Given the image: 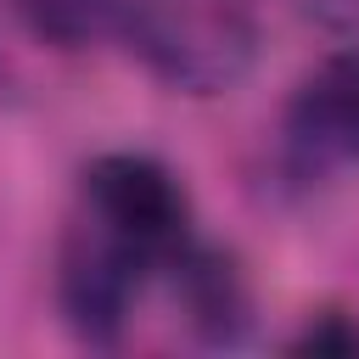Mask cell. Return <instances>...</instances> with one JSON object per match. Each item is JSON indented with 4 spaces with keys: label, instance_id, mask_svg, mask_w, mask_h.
I'll return each mask as SVG.
<instances>
[{
    "label": "cell",
    "instance_id": "8992f818",
    "mask_svg": "<svg viewBox=\"0 0 359 359\" xmlns=\"http://www.w3.org/2000/svg\"><path fill=\"white\" fill-rule=\"evenodd\" d=\"M22 28L50 50H84L118 28V0H11Z\"/></svg>",
    "mask_w": 359,
    "mask_h": 359
},
{
    "label": "cell",
    "instance_id": "6da1fadb",
    "mask_svg": "<svg viewBox=\"0 0 359 359\" xmlns=\"http://www.w3.org/2000/svg\"><path fill=\"white\" fill-rule=\"evenodd\" d=\"M118 34L180 95H224L258 62L252 0H118Z\"/></svg>",
    "mask_w": 359,
    "mask_h": 359
},
{
    "label": "cell",
    "instance_id": "277c9868",
    "mask_svg": "<svg viewBox=\"0 0 359 359\" xmlns=\"http://www.w3.org/2000/svg\"><path fill=\"white\" fill-rule=\"evenodd\" d=\"M168 275H174V297L185 309V325L213 342V348H230L247 337L252 325V292H247V275L236 269L230 252L219 247H202L196 236L168 258Z\"/></svg>",
    "mask_w": 359,
    "mask_h": 359
},
{
    "label": "cell",
    "instance_id": "3957f363",
    "mask_svg": "<svg viewBox=\"0 0 359 359\" xmlns=\"http://www.w3.org/2000/svg\"><path fill=\"white\" fill-rule=\"evenodd\" d=\"M151 269H157L151 258H140L129 241H118L90 213H79L56 252V303H62L67 325L79 331V342L112 348L123 337Z\"/></svg>",
    "mask_w": 359,
    "mask_h": 359
},
{
    "label": "cell",
    "instance_id": "ba28073f",
    "mask_svg": "<svg viewBox=\"0 0 359 359\" xmlns=\"http://www.w3.org/2000/svg\"><path fill=\"white\" fill-rule=\"evenodd\" d=\"M292 11L314 28H331V34H353L359 28V0H292Z\"/></svg>",
    "mask_w": 359,
    "mask_h": 359
},
{
    "label": "cell",
    "instance_id": "52a82bcc",
    "mask_svg": "<svg viewBox=\"0 0 359 359\" xmlns=\"http://www.w3.org/2000/svg\"><path fill=\"white\" fill-rule=\"evenodd\" d=\"M292 353H314V359H353V353H359V320H348L342 309H325V314H314V320L292 337Z\"/></svg>",
    "mask_w": 359,
    "mask_h": 359
},
{
    "label": "cell",
    "instance_id": "7a4b0ae2",
    "mask_svg": "<svg viewBox=\"0 0 359 359\" xmlns=\"http://www.w3.org/2000/svg\"><path fill=\"white\" fill-rule=\"evenodd\" d=\"M79 213H90L101 230L129 241L140 258L168 269V258L191 241V202L168 163L146 151H101L84 168Z\"/></svg>",
    "mask_w": 359,
    "mask_h": 359
},
{
    "label": "cell",
    "instance_id": "5b68a950",
    "mask_svg": "<svg viewBox=\"0 0 359 359\" xmlns=\"http://www.w3.org/2000/svg\"><path fill=\"white\" fill-rule=\"evenodd\" d=\"M292 140L320 157L359 163V45L331 50L292 95Z\"/></svg>",
    "mask_w": 359,
    "mask_h": 359
}]
</instances>
